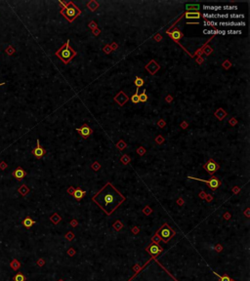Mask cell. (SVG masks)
<instances>
[{
	"label": "cell",
	"mask_w": 250,
	"mask_h": 281,
	"mask_svg": "<svg viewBox=\"0 0 250 281\" xmlns=\"http://www.w3.org/2000/svg\"><path fill=\"white\" fill-rule=\"evenodd\" d=\"M45 153H46V150L40 145V141L37 140V141H36V148L32 150V154H33L37 159H40V158H42V157L44 156Z\"/></svg>",
	"instance_id": "cell-11"
},
{
	"label": "cell",
	"mask_w": 250,
	"mask_h": 281,
	"mask_svg": "<svg viewBox=\"0 0 250 281\" xmlns=\"http://www.w3.org/2000/svg\"><path fill=\"white\" fill-rule=\"evenodd\" d=\"M73 190H74V188L72 187H70L69 188H68V190H67V192L69 193V194H72V192H73Z\"/></svg>",
	"instance_id": "cell-52"
},
{
	"label": "cell",
	"mask_w": 250,
	"mask_h": 281,
	"mask_svg": "<svg viewBox=\"0 0 250 281\" xmlns=\"http://www.w3.org/2000/svg\"><path fill=\"white\" fill-rule=\"evenodd\" d=\"M178 204H179V205H183V200H182V199L178 200Z\"/></svg>",
	"instance_id": "cell-59"
},
{
	"label": "cell",
	"mask_w": 250,
	"mask_h": 281,
	"mask_svg": "<svg viewBox=\"0 0 250 281\" xmlns=\"http://www.w3.org/2000/svg\"><path fill=\"white\" fill-rule=\"evenodd\" d=\"M203 33L205 34H226V31L225 30H208V29H204L203 30Z\"/></svg>",
	"instance_id": "cell-28"
},
{
	"label": "cell",
	"mask_w": 250,
	"mask_h": 281,
	"mask_svg": "<svg viewBox=\"0 0 250 281\" xmlns=\"http://www.w3.org/2000/svg\"><path fill=\"white\" fill-rule=\"evenodd\" d=\"M85 194H86V191L82 190L81 188H76V189H74V190H73V192H72L73 197L76 199V200H78V201L83 198Z\"/></svg>",
	"instance_id": "cell-16"
},
{
	"label": "cell",
	"mask_w": 250,
	"mask_h": 281,
	"mask_svg": "<svg viewBox=\"0 0 250 281\" xmlns=\"http://www.w3.org/2000/svg\"><path fill=\"white\" fill-rule=\"evenodd\" d=\"M187 126H188V125H187V122H185V121H184L183 123H182V125H181V127H182L183 129H185V128H187Z\"/></svg>",
	"instance_id": "cell-54"
},
{
	"label": "cell",
	"mask_w": 250,
	"mask_h": 281,
	"mask_svg": "<svg viewBox=\"0 0 250 281\" xmlns=\"http://www.w3.org/2000/svg\"><path fill=\"white\" fill-rule=\"evenodd\" d=\"M70 224H72V225H73V226H76V224H77V223H76L75 221H73V222H72V223H70Z\"/></svg>",
	"instance_id": "cell-60"
},
{
	"label": "cell",
	"mask_w": 250,
	"mask_h": 281,
	"mask_svg": "<svg viewBox=\"0 0 250 281\" xmlns=\"http://www.w3.org/2000/svg\"><path fill=\"white\" fill-rule=\"evenodd\" d=\"M126 146H127V144H126V143H125V142H124L123 140H120V141H119V142L116 143V148L119 149L120 151H122L123 149H125Z\"/></svg>",
	"instance_id": "cell-30"
},
{
	"label": "cell",
	"mask_w": 250,
	"mask_h": 281,
	"mask_svg": "<svg viewBox=\"0 0 250 281\" xmlns=\"http://www.w3.org/2000/svg\"><path fill=\"white\" fill-rule=\"evenodd\" d=\"M212 52V49L209 47V46H206L205 48H204V53H205V55H210V53Z\"/></svg>",
	"instance_id": "cell-44"
},
{
	"label": "cell",
	"mask_w": 250,
	"mask_h": 281,
	"mask_svg": "<svg viewBox=\"0 0 250 281\" xmlns=\"http://www.w3.org/2000/svg\"><path fill=\"white\" fill-rule=\"evenodd\" d=\"M157 124L159 125V127H160V128H162V127H164V125H165V122L163 121L162 119H160V120L158 121V123H157Z\"/></svg>",
	"instance_id": "cell-49"
},
{
	"label": "cell",
	"mask_w": 250,
	"mask_h": 281,
	"mask_svg": "<svg viewBox=\"0 0 250 281\" xmlns=\"http://www.w3.org/2000/svg\"><path fill=\"white\" fill-rule=\"evenodd\" d=\"M67 234H69L68 236H67V237H68V239H72V238H73V233H72V232H68Z\"/></svg>",
	"instance_id": "cell-55"
},
{
	"label": "cell",
	"mask_w": 250,
	"mask_h": 281,
	"mask_svg": "<svg viewBox=\"0 0 250 281\" xmlns=\"http://www.w3.org/2000/svg\"><path fill=\"white\" fill-rule=\"evenodd\" d=\"M218 25V22H213V21H205L204 22V26L205 27H216Z\"/></svg>",
	"instance_id": "cell-35"
},
{
	"label": "cell",
	"mask_w": 250,
	"mask_h": 281,
	"mask_svg": "<svg viewBox=\"0 0 250 281\" xmlns=\"http://www.w3.org/2000/svg\"><path fill=\"white\" fill-rule=\"evenodd\" d=\"M226 33H228V34H240L241 31L240 30H228V31H226Z\"/></svg>",
	"instance_id": "cell-45"
},
{
	"label": "cell",
	"mask_w": 250,
	"mask_h": 281,
	"mask_svg": "<svg viewBox=\"0 0 250 281\" xmlns=\"http://www.w3.org/2000/svg\"><path fill=\"white\" fill-rule=\"evenodd\" d=\"M137 153L139 155H141V156H143V155L146 153V149H145V148H143V146H140L139 149H137Z\"/></svg>",
	"instance_id": "cell-38"
},
{
	"label": "cell",
	"mask_w": 250,
	"mask_h": 281,
	"mask_svg": "<svg viewBox=\"0 0 250 281\" xmlns=\"http://www.w3.org/2000/svg\"><path fill=\"white\" fill-rule=\"evenodd\" d=\"M232 66V65H231V63H230V62H229V61H225V63L223 64V66H224V67H225L226 69H228V68H229V67H230V66Z\"/></svg>",
	"instance_id": "cell-46"
},
{
	"label": "cell",
	"mask_w": 250,
	"mask_h": 281,
	"mask_svg": "<svg viewBox=\"0 0 250 281\" xmlns=\"http://www.w3.org/2000/svg\"><path fill=\"white\" fill-rule=\"evenodd\" d=\"M189 180H195V181H199V182H203L208 185V187L212 190H216L218 187L221 186V182L220 180L216 178V177H212L210 180H202V179H196L195 177H188Z\"/></svg>",
	"instance_id": "cell-5"
},
{
	"label": "cell",
	"mask_w": 250,
	"mask_h": 281,
	"mask_svg": "<svg viewBox=\"0 0 250 281\" xmlns=\"http://www.w3.org/2000/svg\"><path fill=\"white\" fill-rule=\"evenodd\" d=\"M120 161L122 162L123 164H128V163H129V162L131 161V158H130V157H129L128 155L125 154V155H123L122 157H121V159H120Z\"/></svg>",
	"instance_id": "cell-34"
},
{
	"label": "cell",
	"mask_w": 250,
	"mask_h": 281,
	"mask_svg": "<svg viewBox=\"0 0 250 281\" xmlns=\"http://www.w3.org/2000/svg\"><path fill=\"white\" fill-rule=\"evenodd\" d=\"M88 27H89L92 30H95L96 28H97V23L94 22V21H92V22H89V25H88Z\"/></svg>",
	"instance_id": "cell-40"
},
{
	"label": "cell",
	"mask_w": 250,
	"mask_h": 281,
	"mask_svg": "<svg viewBox=\"0 0 250 281\" xmlns=\"http://www.w3.org/2000/svg\"><path fill=\"white\" fill-rule=\"evenodd\" d=\"M91 167H92V169H93V170H95V171H98V170L101 168V165L99 164V162H97V161H96V162H94V163L92 164Z\"/></svg>",
	"instance_id": "cell-37"
},
{
	"label": "cell",
	"mask_w": 250,
	"mask_h": 281,
	"mask_svg": "<svg viewBox=\"0 0 250 281\" xmlns=\"http://www.w3.org/2000/svg\"><path fill=\"white\" fill-rule=\"evenodd\" d=\"M14 281H26V276L23 275L22 273H21V272H19V273H17V274H15V276H14Z\"/></svg>",
	"instance_id": "cell-29"
},
{
	"label": "cell",
	"mask_w": 250,
	"mask_h": 281,
	"mask_svg": "<svg viewBox=\"0 0 250 281\" xmlns=\"http://www.w3.org/2000/svg\"><path fill=\"white\" fill-rule=\"evenodd\" d=\"M187 25H199V22H187Z\"/></svg>",
	"instance_id": "cell-58"
},
{
	"label": "cell",
	"mask_w": 250,
	"mask_h": 281,
	"mask_svg": "<svg viewBox=\"0 0 250 281\" xmlns=\"http://www.w3.org/2000/svg\"><path fill=\"white\" fill-rule=\"evenodd\" d=\"M100 32H101L100 29H98V28H96L95 30H93V34H94V35H96V36H97V35H99V34H100Z\"/></svg>",
	"instance_id": "cell-50"
},
{
	"label": "cell",
	"mask_w": 250,
	"mask_h": 281,
	"mask_svg": "<svg viewBox=\"0 0 250 281\" xmlns=\"http://www.w3.org/2000/svg\"><path fill=\"white\" fill-rule=\"evenodd\" d=\"M76 131L79 133V135H80V136H81L83 139L89 138L90 136L92 135V133H93L92 129H91V128H90L87 124H83L81 127L77 128V129H76Z\"/></svg>",
	"instance_id": "cell-8"
},
{
	"label": "cell",
	"mask_w": 250,
	"mask_h": 281,
	"mask_svg": "<svg viewBox=\"0 0 250 281\" xmlns=\"http://www.w3.org/2000/svg\"><path fill=\"white\" fill-rule=\"evenodd\" d=\"M10 266H11V268L13 270H18L20 267H21V264H20V262H19L18 260L14 259L11 263H10Z\"/></svg>",
	"instance_id": "cell-22"
},
{
	"label": "cell",
	"mask_w": 250,
	"mask_h": 281,
	"mask_svg": "<svg viewBox=\"0 0 250 281\" xmlns=\"http://www.w3.org/2000/svg\"><path fill=\"white\" fill-rule=\"evenodd\" d=\"M59 281H63V280H59Z\"/></svg>",
	"instance_id": "cell-62"
},
{
	"label": "cell",
	"mask_w": 250,
	"mask_h": 281,
	"mask_svg": "<svg viewBox=\"0 0 250 281\" xmlns=\"http://www.w3.org/2000/svg\"><path fill=\"white\" fill-rule=\"evenodd\" d=\"M12 176L14 177L15 179H17L18 181H21V180H22L25 177L27 176V172L25 171L22 167H18V168H16V169L13 171Z\"/></svg>",
	"instance_id": "cell-13"
},
{
	"label": "cell",
	"mask_w": 250,
	"mask_h": 281,
	"mask_svg": "<svg viewBox=\"0 0 250 281\" xmlns=\"http://www.w3.org/2000/svg\"><path fill=\"white\" fill-rule=\"evenodd\" d=\"M144 83H145V81H144V79H143V78L139 77V76H136V77H135L134 84H135V86L137 87V89H139L141 86H143V85H144Z\"/></svg>",
	"instance_id": "cell-23"
},
{
	"label": "cell",
	"mask_w": 250,
	"mask_h": 281,
	"mask_svg": "<svg viewBox=\"0 0 250 281\" xmlns=\"http://www.w3.org/2000/svg\"><path fill=\"white\" fill-rule=\"evenodd\" d=\"M113 100L118 104V105L122 106V105H124L126 103H127L129 98H128V96L126 94H124L123 91H120V92L117 93V95L113 98Z\"/></svg>",
	"instance_id": "cell-10"
},
{
	"label": "cell",
	"mask_w": 250,
	"mask_h": 281,
	"mask_svg": "<svg viewBox=\"0 0 250 281\" xmlns=\"http://www.w3.org/2000/svg\"><path fill=\"white\" fill-rule=\"evenodd\" d=\"M213 273L220 278V281H232V279H231V278H230L229 276H227V275H223L222 276V275H219V274L216 273V272H213Z\"/></svg>",
	"instance_id": "cell-33"
},
{
	"label": "cell",
	"mask_w": 250,
	"mask_h": 281,
	"mask_svg": "<svg viewBox=\"0 0 250 281\" xmlns=\"http://www.w3.org/2000/svg\"><path fill=\"white\" fill-rule=\"evenodd\" d=\"M215 115L217 116V118H218L219 120H223V119L226 117V115H227V112L223 109V108H218V110L215 112Z\"/></svg>",
	"instance_id": "cell-20"
},
{
	"label": "cell",
	"mask_w": 250,
	"mask_h": 281,
	"mask_svg": "<svg viewBox=\"0 0 250 281\" xmlns=\"http://www.w3.org/2000/svg\"><path fill=\"white\" fill-rule=\"evenodd\" d=\"M131 101L133 104H138L140 103V100H139V89H136V93L134 94L133 96L131 97Z\"/></svg>",
	"instance_id": "cell-27"
},
{
	"label": "cell",
	"mask_w": 250,
	"mask_h": 281,
	"mask_svg": "<svg viewBox=\"0 0 250 281\" xmlns=\"http://www.w3.org/2000/svg\"><path fill=\"white\" fill-rule=\"evenodd\" d=\"M220 26L223 27H244L245 22H221L219 23Z\"/></svg>",
	"instance_id": "cell-15"
},
{
	"label": "cell",
	"mask_w": 250,
	"mask_h": 281,
	"mask_svg": "<svg viewBox=\"0 0 250 281\" xmlns=\"http://www.w3.org/2000/svg\"><path fill=\"white\" fill-rule=\"evenodd\" d=\"M111 50H115V49H116V48H117L116 43H112V44L111 45Z\"/></svg>",
	"instance_id": "cell-51"
},
{
	"label": "cell",
	"mask_w": 250,
	"mask_h": 281,
	"mask_svg": "<svg viewBox=\"0 0 250 281\" xmlns=\"http://www.w3.org/2000/svg\"><path fill=\"white\" fill-rule=\"evenodd\" d=\"M203 9L207 10V11H219L222 9L221 6H210V5H204L203 6Z\"/></svg>",
	"instance_id": "cell-25"
},
{
	"label": "cell",
	"mask_w": 250,
	"mask_h": 281,
	"mask_svg": "<svg viewBox=\"0 0 250 281\" xmlns=\"http://www.w3.org/2000/svg\"><path fill=\"white\" fill-rule=\"evenodd\" d=\"M92 200L106 215H111L117 207L122 204L125 197L111 182H106L105 187L96 193L95 196H93Z\"/></svg>",
	"instance_id": "cell-1"
},
{
	"label": "cell",
	"mask_w": 250,
	"mask_h": 281,
	"mask_svg": "<svg viewBox=\"0 0 250 281\" xmlns=\"http://www.w3.org/2000/svg\"><path fill=\"white\" fill-rule=\"evenodd\" d=\"M156 142L158 143V144H161V143L164 142V139L162 138L161 136H158V137H156Z\"/></svg>",
	"instance_id": "cell-43"
},
{
	"label": "cell",
	"mask_w": 250,
	"mask_h": 281,
	"mask_svg": "<svg viewBox=\"0 0 250 281\" xmlns=\"http://www.w3.org/2000/svg\"><path fill=\"white\" fill-rule=\"evenodd\" d=\"M222 8L223 9H225V10H236V9H237L236 6H224Z\"/></svg>",
	"instance_id": "cell-42"
},
{
	"label": "cell",
	"mask_w": 250,
	"mask_h": 281,
	"mask_svg": "<svg viewBox=\"0 0 250 281\" xmlns=\"http://www.w3.org/2000/svg\"><path fill=\"white\" fill-rule=\"evenodd\" d=\"M18 191L21 193V195H22V196H26V195L29 192V188H28L26 185H22V187L18 189Z\"/></svg>",
	"instance_id": "cell-24"
},
{
	"label": "cell",
	"mask_w": 250,
	"mask_h": 281,
	"mask_svg": "<svg viewBox=\"0 0 250 281\" xmlns=\"http://www.w3.org/2000/svg\"><path fill=\"white\" fill-rule=\"evenodd\" d=\"M72 250H73V249H69V252H68L69 255H73V254H74V251H72Z\"/></svg>",
	"instance_id": "cell-57"
},
{
	"label": "cell",
	"mask_w": 250,
	"mask_h": 281,
	"mask_svg": "<svg viewBox=\"0 0 250 281\" xmlns=\"http://www.w3.org/2000/svg\"><path fill=\"white\" fill-rule=\"evenodd\" d=\"M44 264H45V262L42 259H40V260H38V261H37V265H38L39 266H42V265H44Z\"/></svg>",
	"instance_id": "cell-47"
},
{
	"label": "cell",
	"mask_w": 250,
	"mask_h": 281,
	"mask_svg": "<svg viewBox=\"0 0 250 281\" xmlns=\"http://www.w3.org/2000/svg\"><path fill=\"white\" fill-rule=\"evenodd\" d=\"M145 68L150 72V74L153 75V74H156V72L159 70L160 66H159V65H158V64H157L154 60H151V61H150L148 65H146V66H145Z\"/></svg>",
	"instance_id": "cell-9"
},
{
	"label": "cell",
	"mask_w": 250,
	"mask_h": 281,
	"mask_svg": "<svg viewBox=\"0 0 250 281\" xmlns=\"http://www.w3.org/2000/svg\"><path fill=\"white\" fill-rule=\"evenodd\" d=\"M230 123L232 124V126H234V125L236 124V120H234V119H232V120L230 121Z\"/></svg>",
	"instance_id": "cell-53"
},
{
	"label": "cell",
	"mask_w": 250,
	"mask_h": 281,
	"mask_svg": "<svg viewBox=\"0 0 250 281\" xmlns=\"http://www.w3.org/2000/svg\"><path fill=\"white\" fill-rule=\"evenodd\" d=\"M103 51H104V52H105L106 54H110V53H111V51H112V50H111V45H109V44L106 45V46L104 47V49H103Z\"/></svg>",
	"instance_id": "cell-39"
},
{
	"label": "cell",
	"mask_w": 250,
	"mask_h": 281,
	"mask_svg": "<svg viewBox=\"0 0 250 281\" xmlns=\"http://www.w3.org/2000/svg\"><path fill=\"white\" fill-rule=\"evenodd\" d=\"M60 13L67 19L68 22H72L81 14V10L78 8L77 6L74 5L73 2H67L66 7L64 9H62Z\"/></svg>",
	"instance_id": "cell-4"
},
{
	"label": "cell",
	"mask_w": 250,
	"mask_h": 281,
	"mask_svg": "<svg viewBox=\"0 0 250 281\" xmlns=\"http://www.w3.org/2000/svg\"><path fill=\"white\" fill-rule=\"evenodd\" d=\"M2 85H5V82H1V83H0V86H2Z\"/></svg>",
	"instance_id": "cell-61"
},
{
	"label": "cell",
	"mask_w": 250,
	"mask_h": 281,
	"mask_svg": "<svg viewBox=\"0 0 250 281\" xmlns=\"http://www.w3.org/2000/svg\"><path fill=\"white\" fill-rule=\"evenodd\" d=\"M183 16H185V18L188 19V20H189V19L198 20L201 17V14H200L199 12H187L186 14H184Z\"/></svg>",
	"instance_id": "cell-18"
},
{
	"label": "cell",
	"mask_w": 250,
	"mask_h": 281,
	"mask_svg": "<svg viewBox=\"0 0 250 281\" xmlns=\"http://www.w3.org/2000/svg\"><path fill=\"white\" fill-rule=\"evenodd\" d=\"M229 17L233 18V19H243L244 18V15H235V14H233V15H229Z\"/></svg>",
	"instance_id": "cell-41"
},
{
	"label": "cell",
	"mask_w": 250,
	"mask_h": 281,
	"mask_svg": "<svg viewBox=\"0 0 250 281\" xmlns=\"http://www.w3.org/2000/svg\"><path fill=\"white\" fill-rule=\"evenodd\" d=\"M113 227H114V229H115V230H120V229L122 228V224H121L119 221H117V222L114 223Z\"/></svg>",
	"instance_id": "cell-36"
},
{
	"label": "cell",
	"mask_w": 250,
	"mask_h": 281,
	"mask_svg": "<svg viewBox=\"0 0 250 281\" xmlns=\"http://www.w3.org/2000/svg\"><path fill=\"white\" fill-rule=\"evenodd\" d=\"M159 236L161 237V239L164 241V242H167L171 237H173V235L175 234V232L173 231L172 229L169 227V226L167 225V224H165V225H163L162 226V227L160 228V230H159Z\"/></svg>",
	"instance_id": "cell-6"
},
{
	"label": "cell",
	"mask_w": 250,
	"mask_h": 281,
	"mask_svg": "<svg viewBox=\"0 0 250 281\" xmlns=\"http://www.w3.org/2000/svg\"><path fill=\"white\" fill-rule=\"evenodd\" d=\"M55 55L57 56L65 65H67V64L76 56V51H74V50L69 46V40H67V42L56 52Z\"/></svg>",
	"instance_id": "cell-3"
},
{
	"label": "cell",
	"mask_w": 250,
	"mask_h": 281,
	"mask_svg": "<svg viewBox=\"0 0 250 281\" xmlns=\"http://www.w3.org/2000/svg\"><path fill=\"white\" fill-rule=\"evenodd\" d=\"M139 100L140 102H142V103H146L148 101V95L146 94V90H144L143 93L141 94V95H139Z\"/></svg>",
	"instance_id": "cell-31"
},
{
	"label": "cell",
	"mask_w": 250,
	"mask_h": 281,
	"mask_svg": "<svg viewBox=\"0 0 250 281\" xmlns=\"http://www.w3.org/2000/svg\"><path fill=\"white\" fill-rule=\"evenodd\" d=\"M203 168H204L206 171L208 172V173H209V174L212 176V175H213V174H214V173H215V172H216L217 170L220 168V165L217 163L215 160L211 158V159H209L207 162H206L205 164H204Z\"/></svg>",
	"instance_id": "cell-7"
},
{
	"label": "cell",
	"mask_w": 250,
	"mask_h": 281,
	"mask_svg": "<svg viewBox=\"0 0 250 281\" xmlns=\"http://www.w3.org/2000/svg\"><path fill=\"white\" fill-rule=\"evenodd\" d=\"M50 220L52 221L54 224L57 225V224H59V223H60V221H61V217L58 215V214H54V215L50 218Z\"/></svg>",
	"instance_id": "cell-32"
},
{
	"label": "cell",
	"mask_w": 250,
	"mask_h": 281,
	"mask_svg": "<svg viewBox=\"0 0 250 281\" xmlns=\"http://www.w3.org/2000/svg\"><path fill=\"white\" fill-rule=\"evenodd\" d=\"M35 223H36V222L33 221L31 218H30V217H28H28H26V218L23 219V221L22 222V226H25L26 228H28V229H29V228H30V227H31V226L35 224Z\"/></svg>",
	"instance_id": "cell-17"
},
{
	"label": "cell",
	"mask_w": 250,
	"mask_h": 281,
	"mask_svg": "<svg viewBox=\"0 0 250 281\" xmlns=\"http://www.w3.org/2000/svg\"><path fill=\"white\" fill-rule=\"evenodd\" d=\"M186 9L189 12H198L200 9L199 4H187Z\"/></svg>",
	"instance_id": "cell-19"
},
{
	"label": "cell",
	"mask_w": 250,
	"mask_h": 281,
	"mask_svg": "<svg viewBox=\"0 0 250 281\" xmlns=\"http://www.w3.org/2000/svg\"><path fill=\"white\" fill-rule=\"evenodd\" d=\"M161 38H162V37H161L160 34H156V36H154V40H156V41H157V42H159V41L161 40Z\"/></svg>",
	"instance_id": "cell-48"
},
{
	"label": "cell",
	"mask_w": 250,
	"mask_h": 281,
	"mask_svg": "<svg viewBox=\"0 0 250 281\" xmlns=\"http://www.w3.org/2000/svg\"><path fill=\"white\" fill-rule=\"evenodd\" d=\"M232 281H233V280H232Z\"/></svg>",
	"instance_id": "cell-63"
},
{
	"label": "cell",
	"mask_w": 250,
	"mask_h": 281,
	"mask_svg": "<svg viewBox=\"0 0 250 281\" xmlns=\"http://www.w3.org/2000/svg\"><path fill=\"white\" fill-rule=\"evenodd\" d=\"M199 195H200V197H201V198H205V196H206L205 192H200Z\"/></svg>",
	"instance_id": "cell-56"
},
{
	"label": "cell",
	"mask_w": 250,
	"mask_h": 281,
	"mask_svg": "<svg viewBox=\"0 0 250 281\" xmlns=\"http://www.w3.org/2000/svg\"><path fill=\"white\" fill-rule=\"evenodd\" d=\"M167 34H168V35L171 37V39H173L175 42H179V40L184 36V34L179 30L178 28H174L173 31H167Z\"/></svg>",
	"instance_id": "cell-14"
},
{
	"label": "cell",
	"mask_w": 250,
	"mask_h": 281,
	"mask_svg": "<svg viewBox=\"0 0 250 281\" xmlns=\"http://www.w3.org/2000/svg\"><path fill=\"white\" fill-rule=\"evenodd\" d=\"M203 18L205 19H219L220 14H214V13H203Z\"/></svg>",
	"instance_id": "cell-26"
},
{
	"label": "cell",
	"mask_w": 250,
	"mask_h": 281,
	"mask_svg": "<svg viewBox=\"0 0 250 281\" xmlns=\"http://www.w3.org/2000/svg\"><path fill=\"white\" fill-rule=\"evenodd\" d=\"M129 281H178L163 267L156 258H152Z\"/></svg>",
	"instance_id": "cell-2"
},
{
	"label": "cell",
	"mask_w": 250,
	"mask_h": 281,
	"mask_svg": "<svg viewBox=\"0 0 250 281\" xmlns=\"http://www.w3.org/2000/svg\"><path fill=\"white\" fill-rule=\"evenodd\" d=\"M147 251L150 252V253L152 255L153 258H156V256H158V255L162 252V248H161L159 245L156 244V243H152V244H150V247L147 249Z\"/></svg>",
	"instance_id": "cell-12"
},
{
	"label": "cell",
	"mask_w": 250,
	"mask_h": 281,
	"mask_svg": "<svg viewBox=\"0 0 250 281\" xmlns=\"http://www.w3.org/2000/svg\"><path fill=\"white\" fill-rule=\"evenodd\" d=\"M87 7L90 9V11L94 12L95 10H97V8L99 7V3L97 1H94V0H91L87 3Z\"/></svg>",
	"instance_id": "cell-21"
}]
</instances>
